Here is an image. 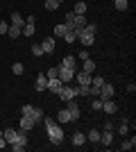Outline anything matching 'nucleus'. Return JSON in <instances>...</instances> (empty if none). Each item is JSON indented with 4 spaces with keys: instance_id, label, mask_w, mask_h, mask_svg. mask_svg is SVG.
<instances>
[{
    "instance_id": "nucleus-33",
    "label": "nucleus",
    "mask_w": 136,
    "mask_h": 152,
    "mask_svg": "<svg viewBox=\"0 0 136 152\" xmlns=\"http://www.w3.org/2000/svg\"><path fill=\"white\" fill-rule=\"evenodd\" d=\"M45 77H48V80H52V77H59V68H57V66H55V68H50L48 73H45Z\"/></svg>"
},
{
    "instance_id": "nucleus-24",
    "label": "nucleus",
    "mask_w": 136,
    "mask_h": 152,
    "mask_svg": "<svg viewBox=\"0 0 136 152\" xmlns=\"http://www.w3.org/2000/svg\"><path fill=\"white\" fill-rule=\"evenodd\" d=\"M86 141H91V143H100V132H97V129H91V132L86 134Z\"/></svg>"
},
{
    "instance_id": "nucleus-5",
    "label": "nucleus",
    "mask_w": 136,
    "mask_h": 152,
    "mask_svg": "<svg viewBox=\"0 0 136 152\" xmlns=\"http://www.w3.org/2000/svg\"><path fill=\"white\" fill-rule=\"evenodd\" d=\"M59 80H61L64 84H68L71 80H75V70L66 68V66H59Z\"/></svg>"
},
{
    "instance_id": "nucleus-38",
    "label": "nucleus",
    "mask_w": 136,
    "mask_h": 152,
    "mask_svg": "<svg viewBox=\"0 0 136 152\" xmlns=\"http://www.w3.org/2000/svg\"><path fill=\"white\" fill-rule=\"evenodd\" d=\"M7 145H9V143L5 141V136H0V148H7Z\"/></svg>"
},
{
    "instance_id": "nucleus-9",
    "label": "nucleus",
    "mask_w": 136,
    "mask_h": 152,
    "mask_svg": "<svg viewBox=\"0 0 136 152\" xmlns=\"http://www.w3.org/2000/svg\"><path fill=\"white\" fill-rule=\"evenodd\" d=\"M61 86H64V82H61L59 77H52V80H48V86H45V89L52 91V93H59V89H61Z\"/></svg>"
},
{
    "instance_id": "nucleus-10",
    "label": "nucleus",
    "mask_w": 136,
    "mask_h": 152,
    "mask_svg": "<svg viewBox=\"0 0 136 152\" xmlns=\"http://www.w3.org/2000/svg\"><path fill=\"white\" fill-rule=\"evenodd\" d=\"M34 125H36V123L32 121V118H30V116H20V129H23V132H30V129H34Z\"/></svg>"
},
{
    "instance_id": "nucleus-16",
    "label": "nucleus",
    "mask_w": 136,
    "mask_h": 152,
    "mask_svg": "<svg viewBox=\"0 0 136 152\" xmlns=\"http://www.w3.org/2000/svg\"><path fill=\"white\" fill-rule=\"evenodd\" d=\"M111 141H113V132L104 129V132L100 134V143H102V145H111Z\"/></svg>"
},
{
    "instance_id": "nucleus-15",
    "label": "nucleus",
    "mask_w": 136,
    "mask_h": 152,
    "mask_svg": "<svg viewBox=\"0 0 136 152\" xmlns=\"http://www.w3.org/2000/svg\"><path fill=\"white\" fill-rule=\"evenodd\" d=\"M34 32H36V23H25V25L20 27L23 37H34Z\"/></svg>"
},
{
    "instance_id": "nucleus-4",
    "label": "nucleus",
    "mask_w": 136,
    "mask_h": 152,
    "mask_svg": "<svg viewBox=\"0 0 136 152\" xmlns=\"http://www.w3.org/2000/svg\"><path fill=\"white\" fill-rule=\"evenodd\" d=\"M113 93H116V91H113V84L104 82L102 86H100V93H97V98H100V100H111V98H113Z\"/></svg>"
},
{
    "instance_id": "nucleus-18",
    "label": "nucleus",
    "mask_w": 136,
    "mask_h": 152,
    "mask_svg": "<svg viewBox=\"0 0 136 152\" xmlns=\"http://www.w3.org/2000/svg\"><path fill=\"white\" fill-rule=\"evenodd\" d=\"M9 25H16V27H23L25 25V18H23V16H20L18 12H14L12 14V23H9Z\"/></svg>"
},
{
    "instance_id": "nucleus-37",
    "label": "nucleus",
    "mask_w": 136,
    "mask_h": 152,
    "mask_svg": "<svg viewBox=\"0 0 136 152\" xmlns=\"http://www.w3.org/2000/svg\"><path fill=\"white\" fill-rule=\"evenodd\" d=\"M77 57L82 59V61H84V59H89V50H82V52H79V55H77Z\"/></svg>"
},
{
    "instance_id": "nucleus-36",
    "label": "nucleus",
    "mask_w": 136,
    "mask_h": 152,
    "mask_svg": "<svg viewBox=\"0 0 136 152\" xmlns=\"http://www.w3.org/2000/svg\"><path fill=\"white\" fill-rule=\"evenodd\" d=\"M102 129H109V132H113V123H111V121H107V123L102 125Z\"/></svg>"
},
{
    "instance_id": "nucleus-32",
    "label": "nucleus",
    "mask_w": 136,
    "mask_h": 152,
    "mask_svg": "<svg viewBox=\"0 0 136 152\" xmlns=\"http://www.w3.org/2000/svg\"><path fill=\"white\" fill-rule=\"evenodd\" d=\"M127 132H129V125H127V121L123 118V123L118 125V134H127Z\"/></svg>"
},
{
    "instance_id": "nucleus-19",
    "label": "nucleus",
    "mask_w": 136,
    "mask_h": 152,
    "mask_svg": "<svg viewBox=\"0 0 136 152\" xmlns=\"http://www.w3.org/2000/svg\"><path fill=\"white\" fill-rule=\"evenodd\" d=\"M82 70H84V73H91V75H93V70H95V61H93V59H84V66H82Z\"/></svg>"
},
{
    "instance_id": "nucleus-1",
    "label": "nucleus",
    "mask_w": 136,
    "mask_h": 152,
    "mask_svg": "<svg viewBox=\"0 0 136 152\" xmlns=\"http://www.w3.org/2000/svg\"><path fill=\"white\" fill-rule=\"evenodd\" d=\"M43 123H45V129H48V136L55 145H59L61 141H64V129L57 125V121H52V118H45L43 116Z\"/></svg>"
},
{
    "instance_id": "nucleus-35",
    "label": "nucleus",
    "mask_w": 136,
    "mask_h": 152,
    "mask_svg": "<svg viewBox=\"0 0 136 152\" xmlns=\"http://www.w3.org/2000/svg\"><path fill=\"white\" fill-rule=\"evenodd\" d=\"M7 30H9V23H7V20H0V34H7Z\"/></svg>"
},
{
    "instance_id": "nucleus-6",
    "label": "nucleus",
    "mask_w": 136,
    "mask_h": 152,
    "mask_svg": "<svg viewBox=\"0 0 136 152\" xmlns=\"http://www.w3.org/2000/svg\"><path fill=\"white\" fill-rule=\"evenodd\" d=\"M59 100H64V102H68V100H73V98H75V89H73V86H61V89H59Z\"/></svg>"
},
{
    "instance_id": "nucleus-17",
    "label": "nucleus",
    "mask_w": 136,
    "mask_h": 152,
    "mask_svg": "<svg viewBox=\"0 0 136 152\" xmlns=\"http://www.w3.org/2000/svg\"><path fill=\"white\" fill-rule=\"evenodd\" d=\"M45 86H48V77L39 75V77H36V82H34V89H36V91H45Z\"/></svg>"
},
{
    "instance_id": "nucleus-13",
    "label": "nucleus",
    "mask_w": 136,
    "mask_h": 152,
    "mask_svg": "<svg viewBox=\"0 0 136 152\" xmlns=\"http://www.w3.org/2000/svg\"><path fill=\"white\" fill-rule=\"evenodd\" d=\"M61 66H66V68H73V70H77V57L75 55H66L64 61H61Z\"/></svg>"
},
{
    "instance_id": "nucleus-34",
    "label": "nucleus",
    "mask_w": 136,
    "mask_h": 152,
    "mask_svg": "<svg viewBox=\"0 0 136 152\" xmlns=\"http://www.w3.org/2000/svg\"><path fill=\"white\" fill-rule=\"evenodd\" d=\"M93 109H95V111H102V100H100V98H93Z\"/></svg>"
},
{
    "instance_id": "nucleus-3",
    "label": "nucleus",
    "mask_w": 136,
    "mask_h": 152,
    "mask_svg": "<svg viewBox=\"0 0 136 152\" xmlns=\"http://www.w3.org/2000/svg\"><path fill=\"white\" fill-rule=\"evenodd\" d=\"M23 114L30 116L34 123H41V121H43V111H41V109H36L34 104H23Z\"/></svg>"
},
{
    "instance_id": "nucleus-8",
    "label": "nucleus",
    "mask_w": 136,
    "mask_h": 152,
    "mask_svg": "<svg viewBox=\"0 0 136 152\" xmlns=\"http://www.w3.org/2000/svg\"><path fill=\"white\" fill-rule=\"evenodd\" d=\"M75 77H77V84H84V86H89L91 84V73H84V70H75Z\"/></svg>"
},
{
    "instance_id": "nucleus-25",
    "label": "nucleus",
    "mask_w": 136,
    "mask_h": 152,
    "mask_svg": "<svg viewBox=\"0 0 136 152\" xmlns=\"http://www.w3.org/2000/svg\"><path fill=\"white\" fill-rule=\"evenodd\" d=\"M7 34H9V39H18V37H23V34H20V27H16V25H9Z\"/></svg>"
},
{
    "instance_id": "nucleus-14",
    "label": "nucleus",
    "mask_w": 136,
    "mask_h": 152,
    "mask_svg": "<svg viewBox=\"0 0 136 152\" xmlns=\"http://www.w3.org/2000/svg\"><path fill=\"white\" fill-rule=\"evenodd\" d=\"M102 111H107V114H116V111H118L113 98H111V100H102Z\"/></svg>"
},
{
    "instance_id": "nucleus-21",
    "label": "nucleus",
    "mask_w": 136,
    "mask_h": 152,
    "mask_svg": "<svg viewBox=\"0 0 136 152\" xmlns=\"http://www.w3.org/2000/svg\"><path fill=\"white\" fill-rule=\"evenodd\" d=\"M86 143V134H79V132H75V136H73V145H84Z\"/></svg>"
},
{
    "instance_id": "nucleus-2",
    "label": "nucleus",
    "mask_w": 136,
    "mask_h": 152,
    "mask_svg": "<svg viewBox=\"0 0 136 152\" xmlns=\"http://www.w3.org/2000/svg\"><path fill=\"white\" fill-rule=\"evenodd\" d=\"M77 39L82 41V45H84V48L93 45V43H95V25H93V23H86V25L79 30Z\"/></svg>"
},
{
    "instance_id": "nucleus-28",
    "label": "nucleus",
    "mask_w": 136,
    "mask_h": 152,
    "mask_svg": "<svg viewBox=\"0 0 136 152\" xmlns=\"http://www.w3.org/2000/svg\"><path fill=\"white\" fill-rule=\"evenodd\" d=\"M73 12L79 14V16H84V14H86V2H84V0H79L77 5H75V9H73Z\"/></svg>"
},
{
    "instance_id": "nucleus-29",
    "label": "nucleus",
    "mask_w": 136,
    "mask_h": 152,
    "mask_svg": "<svg viewBox=\"0 0 136 152\" xmlns=\"http://www.w3.org/2000/svg\"><path fill=\"white\" fill-rule=\"evenodd\" d=\"M59 5H61L59 0H45V9H48V12H55V9H59Z\"/></svg>"
},
{
    "instance_id": "nucleus-20",
    "label": "nucleus",
    "mask_w": 136,
    "mask_h": 152,
    "mask_svg": "<svg viewBox=\"0 0 136 152\" xmlns=\"http://www.w3.org/2000/svg\"><path fill=\"white\" fill-rule=\"evenodd\" d=\"M134 148H136V136H132V139L120 143V150H134Z\"/></svg>"
},
{
    "instance_id": "nucleus-39",
    "label": "nucleus",
    "mask_w": 136,
    "mask_h": 152,
    "mask_svg": "<svg viewBox=\"0 0 136 152\" xmlns=\"http://www.w3.org/2000/svg\"><path fill=\"white\" fill-rule=\"evenodd\" d=\"M0 136H2V127H0Z\"/></svg>"
},
{
    "instance_id": "nucleus-31",
    "label": "nucleus",
    "mask_w": 136,
    "mask_h": 152,
    "mask_svg": "<svg viewBox=\"0 0 136 152\" xmlns=\"http://www.w3.org/2000/svg\"><path fill=\"white\" fill-rule=\"evenodd\" d=\"M32 55H34V57H43L45 52H43V48H41L39 43H34V45H32Z\"/></svg>"
},
{
    "instance_id": "nucleus-30",
    "label": "nucleus",
    "mask_w": 136,
    "mask_h": 152,
    "mask_svg": "<svg viewBox=\"0 0 136 152\" xmlns=\"http://www.w3.org/2000/svg\"><path fill=\"white\" fill-rule=\"evenodd\" d=\"M12 73H14V75H23V73H25V66H23L20 61H16L12 66Z\"/></svg>"
},
{
    "instance_id": "nucleus-26",
    "label": "nucleus",
    "mask_w": 136,
    "mask_h": 152,
    "mask_svg": "<svg viewBox=\"0 0 136 152\" xmlns=\"http://www.w3.org/2000/svg\"><path fill=\"white\" fill-rule=\"evenodd\" d=\"M113 7H116L118 12H127L129 2H127V0H113Z\"/></svg>"
},
{
    "instance_id": "nucleus-23",
    "label": "nucleus",
    "mask_w": 136,
    "mask_h": 152,
    "mask_svg": "<svg viewBox=\"0 0 136 152\" xmlns=\"http://www.w3.org/2000/svg\"><path fill=\"white\" fill-rule=\"evenodd\" d=\"M71 111L68 109H59V123H71Z\"/></svg>"
},
{
    "instance_id": "nucleus-27",
    "label": "nucleus",
    "mask_w": 136,
    "mask_h": 152,
    "mask_svg": "<svg viewBox=\"0 0 136 152\" xmlns=\"http://www.w3.org/2000/svg\"><path fill=\"white\" fill-rule=\"evenodd\" d=\"M64 39H66V43H75V41H77V32H75V30H68L64 34Z\"/></svg>"
},
{
    "instance_id": "nucleus-11",
    "label": "nucleus",
    "mask_w": 136,
    "mask_h": 152,
    "mask_svg": "<svg viewBox=\"0 0 136 152\" xmlns=\"http://www.w3.org/2000/svg\"><path fill=\"white\" fill-rule=\"evenodd\" d=\"M2 136H5V141L12 145L14 141L18 139V132H16V129H12V127H5V129H2Z\"/></svg>"
},
{
    "instance_id": "nucleus-7",
    "label": "nucleus",
    "mask_w": 136,
    "mask_h": 152,
    "mask_svg": "<svg viewBox=\"0 0 136 152\" xmlns=\"http://www.w3.org/2000/svg\"><path fill=\"white\" fill-rule=\"evenodd\" d=\"M66 109L71 111V118H73V121H77L79 116H82V111H79V104H77V102H75V98L66 102Z\"/></svg>"
},
{
    "instance_id": "nucleus-22",
    "label": "nucleus",
    "mask_w": 136,
    "mask_h": 152,
    "mask_svg": "<svg viewBox=\"0 0 136 152\" xmlns=\"http://www.w3.org/2000/svg\"><path fill=\"white\" fill-rule=\"evenodd\" d=\"M66 32H68V25H66V23H57V25H55V37H64Z\"/></svg>"
},
{
    "instance_id": "nucleus-12",
    "label": "nucleus",
    "mask_w": 136,
    "mask_h": 152,
    "mask_svg": "<svg viewBox=\"0 0 136 152\" xmlns=\"http://www.w3.org/2000/svg\"><path fill=\"white\" fill-rule=\"evenodd\" d=\"M41 48H43L45 55H52V52H55V39H52V37L43 39V41H41Z\"/></svg>"
}]
</instances>
